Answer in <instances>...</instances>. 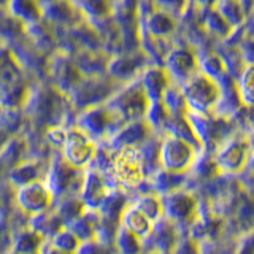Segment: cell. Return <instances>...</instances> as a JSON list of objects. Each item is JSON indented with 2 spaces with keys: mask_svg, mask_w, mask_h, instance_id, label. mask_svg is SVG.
I'll return each instance as SVG.
<instances>
[{
  "mask_svg": "<svg viewBox=\"0 0 254 254\" xmlns=\"http://www.w3.org/2000/svg\"><path fill=\"white\" fill-rule=\"evenodd\" d=\"M42 235L34 230H22L13 242V254H35L42 246Z\"/></svg>",
  "mask_w": 254,
  "mask_h": 254,
  "instance_id": "9",
  "label": "cell"
},
{
  "mask_svg": "<svg viewBox=\"0 0 254 254\" xmlns=\"http://www.w3.org/2000/svg\"><path fill=\"white\" fill-rule=\"evenodd\" d=\"M75 253L76 254H111L110 246L102 245L97 240L79 242V245H78V248H76Z\"/></svg>",
  "mask_w": 254,
  "mask_h": 254,
  "instance_id": "16",
  "label": "cell"
},
{
  "mask_svg": "<svg viewBox=\"0 0 254 254\" xmlns=\"http://www.w3.org/2000/svg\"><path fill=\"white\" fill-rule=\"evenodd\" d=\"M30 227L34 232L40 234L42 237L54 235L62 227V222L58 214H50L45 210L37 211L34 216L30 218Z\"/></svg>",
  "mask_w": 254,
  "mask_h": 254,
  "instance_id": "6",
  "label": "cell"
},
{
  "mask_svg": "<svg viewBox=\"0 0 254 254\" xmlns=\"http://www.w3.org/2000/svg\"><path fill=\"white\" fill-rule=\"evenodd\" d=\"M65 157L70 165H83L92 157V146L83 135H73L65 143Z\"/></svg>",
  "mask_w": 254,
  "mask_h": 254,
  "instance_id": "4",
  "label": "cell"
},
{
  "mask_svg": "<svg viewBox=\"0 0 254 254\" xmlns=\"http://www.w3.org/2000/svg\"><path fill=\"white\" fill-rule=\"evenodd\" d=\"M194 208H195L194 198L185 192H173L164 197L162 211L167 214L169 219H175L178 222L189 221Z\"/></svg>",
  "mask_w": 254,
  "mask_h": 254,
  "instance_id": "3",
  "label": "cell"
},
{
  "mask_svg": "<svg viewBox=\"0 0 254 254\" xmlns=\"http://www.w3.org/2000/svg\"><path fill=\"white\" fill-rule=\"evenodd\" d=\"M115 245L119 254H140L141 253L140 237L132 234L130 230H127L126 227H118Z\"/></svg>",
  "mask_w": 254,
  "mask_h": 254,
  "instance_id": "10",
  "label": "cell"
},
{
  "mask_svg": "<svg viewBox=\"0 0 254 254\" xmlns=\"http://www.w3.org/2000/svg\"><path fill=\"white\" fill-rule=\"evenodd\" d=\"M123 222V227H126L127 230H130L132 234H135L137 237H143L149 232L151 229V221L143 214L137 206H124V210L119 216Z\"/></svg>",
  "mask_w": 254,
  "mask_h": 254,
  "instance_id": "5",
  "label": "cell"
},
{
  "mask_svg": "<svg viewBox=\"0 0 254 254\" xmlns=\"http://www.w3.org/2000/svg\"><path fill=\"white\" fill-rule=\"evenodd\" d=\"M97 216L94 213H81L78 218L67 224L70 227L71 232L75 234V237L79 242H86V240H92L94 232H95V222H97Z\"/></svg>",
  "mask_w": 254,
  "mask_h": 254,
  "instance_id": "8",
  "label": "cell"
},
{
  "mask_svg": "<svg viewBox=\"0 0 254 254\" xmlns=\"http://www.w3.org/2000/svg\"><path fill=\"white\" fill-rule=\"evenodd\" d=\"M51 192L45 185L38 181H30L21 185V189L16 194V200L24 211L37 213L45 210L51 202Z\"/></svg>",
  "mask_w": 254,
  "mask_h": 254,
  "instance_id": "1",
  "label": "cell"
},
{
  "mask_svg": "<svg viewBox=\"0 0 254 254\" xmlns=\"http://www.w3.org/2000/svg\"><path fill=\"white\" fill-rule=\"evenodd\" d=\"M245 161V146L240 143H234V145L227 146L224 151H221L218 156V162L227 170L240 169Z\"/></svg>",
  "mask_w": 254,
  "mask_h": 254,
  "instance_id": "11",
  "label": "cell"
},
{
  "mask_svg": "<svg viewBox=\"0 0 254 254\" xmlns=\"http://www.w3.org/2000/svg\"><path fill=\"white\" fill-rule=\"evenodd\" d=\"M135 206L145 214V216L153 222L156 219H159V216L162 214V205L159 203V200L153 195H145L141 197L140 200L135 203Z\"/></svg>",
  "mask_w": 254,
  "mask_h": 254,
  "instance_id": "15",
  "label": "cell"
},
{
  "mask_svg": "<svg viewBox=\"0 0 254 254\" xmlns=\"http://www.w3.org/2000/svg\"><path fill=\"white\" fill-rule=\"evenodd\" d=\"M253 250H251V235H248L245 238V240L242 242L240 245V250H238L235 254H251Z\"/></svg>",
  "mask_w": 254,
  "mask_h": 254,
  "instance_id": "19",
  "label": "cell"
},
{
  "mask_svg": "<svg viewBox=\"0 0 254 254\" xmlns=\"http://www.w3.org/2000/svg\"><path fill=\"white\" fill-rule=\"evenodd\" d=\"M35 254H37V253H35Z\"/></svg>",
  "mask_w": 254,
  "mask_h": 254,
  "instance_id": "21",
  "label": "cell"
},
{
  "mask_svg": "<svg viewBox=\"0 0 254 254\" xmlns=\"http://www.w3.org/2000/svg\"><path fill=\"white\" fill-rule=\"evenodd\" d=\"M175 254H198L192 240H185L175 245Z\"/></svg>",
  "mask_w": 254,
  "mask_h": 254,
  "instance_id": "17",
  "label": "cell"
},
{
  "mask_svg": "<svg viewBox=\"0 0 254 254\" xmlns=\"http://www.w3.org/2000/svg\"><path fill=\"white\" fill-rule=\"evenodd\" d=\"M54 248H58L64 253L73 254L79 245V240L75 237V234L70 229H59L58 232L53 235V243Z\"/></svg>",
  "mask_w": 254,
  "mask_h": 254,
  "instance_id": "13",
  "label": "cell"
},
{
  "mask_svg": "<svg viewBox=\"0 0 254 254\" xmlns=\"http://www.w3.org/2000/svg\"><path fill=\"white\" fill-rule=\"evenodd\" d=\"M103 197H105V186H103L102 178L94 172L89 173L84 181V186H83L84 203L89 206V208H95V206L100 205Z\"/></svg>",
  "mask_w": 254,
  "mask_h": 254,
  "instance_id": "7",
  "label": "cell"
},
{
  "mask_svg": "<svg viewBox=\"0 0 254 254\" xmlns=\"http://www.w3.org/2000/svg\"><path fill=\"white\" fill-rule=\"evenodd\" d=\"M126 206V200L121 195H108V197H103V200L100 202L99 208H100V214L103 218H108V219H115L119 221V216Z\"/></svg>",
  "mask_w": 254,
  "mask_h": 254,
  "instance_id": "12",
  "label": "cell"
},
{
  "mask_svg": "<svg viewBox=\"0 0 254 254\" xmlns=\"http://www.w3.org/2000/svg\"><path fill=\"white\" fill-rule=\"evenodd\" d=\"M161 254H162V253H161Z\"/></svg>",
  "mask_w": 254,
  "mask_h": 254,
  "instance_id": "20",
  "label": "cell"
},
{
  "mask_svg": "<svg viewBox=\"0 0 254 254\" xmlns=\"http://www.w3.org/2000/svg\"><path fill=\"white\" fill-rule=\"evenodd\" d=\"M161 159L170 172H181L192 161V148L180 138H170L162 145Z\"/></svg>",
  "mask_w": 254,
  "mask_h": 254,
  "instance_id": "2",
  "label": "cell"
},
{
  "mask_svg": "<svg viewBox=\"0 0 254 254\" xmlns=\"http://www.w3.org/2000/svg\"><path fill=\"white\" fill-rule=\"evenodd\" d=\"M83 213V202L76 200V198H68V200L62 202L58 208V216L64 224H70L75 218H78Z\"/></svg>",
  "mask_w": 254,
  "mask_h": 254,
  "instance_id": "14",
  "label": "cell"
},
{
  "mask_svg": "<svg viewBox=\"0 0 254 254\" xmlns=\"http://www.w3.org/2000/svg\"><path fill=\"white\" fill-rule=\"evenodd\" d=\"M38 253H42V254H68V253H64V251H61V250H58V248H54V246H53L51 243H46L45 246H43V243H42V246H40Z\"/></svg>",
  "mask_w": 254,
  "mask_h": 254,
  "instance_id": "18",
  "label": "cell"
}]
</instances>
